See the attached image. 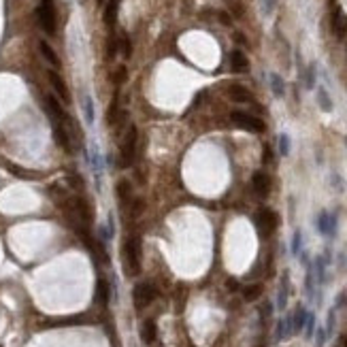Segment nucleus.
Instances as JSON below:
<instances>
[{
	"label": "nucleus",
	"instance_id": "nucleus-19",
	"mask_svg": "<svg viewBox=\"0 0 347 347\" xmlns=\"http://www.w3.org/2000/svg\"><path fill=\"white\" fill-rule=\"evenodd\" d=\"M230 62H232V68H234V70H247V68H249L247 58H245L241 51H232Z\"/></svg>",
	"mask_w": 347,
	"mask_h": 347
},
{
	"label": "nucleus",
	"instance_id": "nucleus-22",
	"mask_svg": "<svg viewBox=\"0 0 347 347\" xmlns=\"http://www.w3.org/2000/svg\"><path fill=\"white\" fill-rule=\"evenodd\" d=\"M317 104L322 106V111H332V100H330V96H328V92L324 90V88H319L317 90Z\"/></svg>",
	"mask_w": 347,
	"mask_h": 347
},
{
	"label": "nucleus",
	"instance_id": "nucleus-14",
	"mask_svg": "<svg viewBox=\"0 0 347 347\" xmlns=\"http://www.w3.org/2000/svg\"><path fill=\"white\" fill-rule=\"evenodd\" d=\"M47 106H49V113H51V117L56 119V122H66L68 119L64 109H62V104L56 100V96H47Z\"/></svg>",
	"mask_w": 347,
	"mask_h": 347
},
{
	"label": "nucleus",
	"instance_id": "nucleus-3",
	"mask_svg": "<svg viewBox=\"0 0 347 347\" xmlns=\"http://www.w3.org/2000/svg\"><path fill=\"white\" fill-rule=\"evenodd\" d=\"M37 15H39L41 28L47 34H56V7H54L51 0H43L37 9Z\"/></svg>",
	"mask_w": 347,
	"mask_h": 347
},
{
	"label": "nucleus",
	"instance_id": "nucleus-18",
	"mask_svg": "<svg viewBox=\"0 0 347 347\" xmlns=\"http://www.w3.org/2000/svg\"><path fill=\"white\" fill-rule=\"evenodd\" d=\"M115 192H117V198L122 200V202H126V200L130 198V192H132V188H130V181H128V179H119L117 185H115Z\"/></svg>",
	"mask_w": 347,
	"mask_h": 347
},
{
	"label": "nucleus",
	"instance_id": "nucleus-8",
	"mask_svg": "<svg viewBox=\"0 0 347 347\" xmlns=\"http://www.w3.org/2000/svg\"><path fill=\"white\" fill-rule=\"evenodd\" d=\"M288 298H290V275L283 273L281 283H279V292H277V309L279 311L288 307Z\"/></svg>",
	"mask_w": 347,
	"mask_h": 347
},
{
	"label": "nucleus",
	"instance_id": "nucleus-36",
	"mask_svg": "<svg viewBox=\"0 0 347 347\" xmlns=\"http://www.w3.org/2000/svg\"><path fill=\"white\" fill-rule=\"evenodd\" d=\"M96 3H98V5H104V0H96Z\"/></svg>",
	"mask_w": 347,
	"mask_h": 347
},
{
	"label": "nucleus",
	"instance_id": "nucleus-23",
	"mask_svg": "<svg viewBox=\"0 0 347 347\" xmlns=\"http://www.w3.org/2000/svg\"><path fill=\"white\" fill-rule=\"evenodd\" d=\"M315 313H311V311H309V313H307V322H305V337L311 341V339H313V334H315Z\"/></svg>",
	"mask_w": 347,
	"mask_h": 347
},
{
	"label": "nucleus",
	"instance_id": "nucleus-31",
	"mask_svg": "<svg viewBox=\"0 0 347 347\" xmlns=\"http://www.w3.org/2000/svg\"><path fill=\"white\" fill-rule=\"evenodd\" d=\"M230 96H232L234 100H247V98H249L247 92H245L243 88H238V86H232V88H230Z\"/></svg>",
	"mask_w": 347,
	"mask_h": 347
},
{
	"label": "nucleus",
	"instance_id": "nucleus-27",
	"mask_svg": "<svg viewBox=\"0 0 347 347\" xmlns=\"http://www.w3.org/2000/svg\"><path fill=\"white\" fill-rule=\"evenodd\" d=\"M283 339H288V334H285V319L279 317L277 326H275V341H283Z\"/></svg>",
	"mask_w": 347,
	"mask_h": 347
},
{
	"label": "nucleus",
	"instance_id": "nucleus-34",
	"mask_svg": "<svg viewBox=\"0 0 347 347\" xmlns=\"http://www.w3.org/2000/svg\"><path fill=\"white\" fill-rule=\"evenodd\" d=\"M124 79H126V68H119V70H117V79H115V81H117V83H122Z\"/></svg>",
	"mask_w": 347,
	"mask_h": 347
},
{
	"label": "nucleus",
	"instance_id": "nucleus-12",
	"mask_svg": "<svg viewBox=\"0 0 347 347\" xmlns=\"http://www.w3.org/2000/svg\"><path fill=\"white\" fill-rule=\"evenodd\" d=\"M307 313H309V311H307L303 305H298V307L294 309V313H292V328H294V334H296V332H303L305 322H307Z\"/></svg>",
	"mask_w": 347,
	"mask_h": 347
},
{
	"label": "nucleus",
	"instance_id": "nucleus-16",
	"mask_svg": "<svg viewBox=\"0 0 347 347\" xmlns=\"http://www.w3.org/2000/svg\"><path fill=\"white\" fill-rule=\"evenodd\" d=\"M119 3H122V0H109V3H106V9H104V23L106 26H113L115 23V19H117V9H119Z\"/></svg>",
	"mask_w": 347,
	"mask_h": 347
},
{
	"label": "nucleus",
	"instance_id": "nucleus-13",
	"mask_svg": "<svg viewBox=\"0 0 347 347\" xmlns=\"http://www.w3.org/2000/svg\"><path fill=\"white\" fill-rule=\"evenodd\" d=\"M54 137H56L60 147H64L66 151H70V139H68V132H66V128L62 126V122H54Z\"/></svg>",
	"mask_w": 347,
	"mask_h": 347
},
{
	"label": "nucleus",
	"instance_id": "nucleus-9",
	"mask_svg": "<svg viewBox=\"0 0 347 347\" xmlns=\"http://www.w3.org/2000/svg\"><path fill=\"white\" fill-rule=\"evenodd\" d=\"M49 83L54 86V90H56V94L60 98H62L64 102H68L70 100V94H68V88H66V83H64V79L60 77L56 70H49Z\"/></svg>",
	"mask_w": 347,
	"mask_h": 347
},
{
	"label": "nucleus",
	"instance_id": "nucleus-15",
	"mask_svg": "<svg viewBox=\"0 0 347 347\" xmlns=\"http://www.w3.org/2000/svg\"><path fill=\"white\" fill-rule=\"evenodd\" d=\"M39 49H41V54H43V58L49 62L51 66H56V68H60V58H58V54L54 51V47L47 43V41H41L39 43Z\"/></svg>",
	"mask_w": 347,
	"mask_h": 347
},
{
	"label": "nucleus",
	"instance_id": "nucleus-5",
	"mask_svg": "<svg viewBox=\"0 0 347 347\" xmlns=\"http://www.w3.org/2000/svg\"><path fill=\"white\" fill-rule=\"evenodd\" d=\"M317 230H319V234L332 238L337 234V215L328 213V211H322L317 215Z\"/></svg>",
	"mask_w": 347,
	"mask_h": 347
},
{
	"label": "nucleus",
	"instance_id": "nucleus-25",
	"mask_svg": "<svg viewBox=\"0 0 347 347\" xmlns=\"http://www.w3.org/2000/svg\"><path fill=\"white\" fill-rule=\"evenodd\" d=\"M271 88H273V92H275V96H283V90H285V86H283V79L279 77V75H271Z\"/></svg>",
	"mask_w": 347,
	"mask_h": 347
},
{
	"label": "nucleus",
	"instance_id": "nucleus-29",
	"mask_svg": "<svg viewBox=\"0 0 347 347\" xmlns=\"http://www.w3.org/2000/svg\"><path fill=\"white\" fill-rule=\"evenodd\" d=\"M266 181H269V179H264V175H260V173L254 177V185L258 188V192H260V194H264V192H266V188H269V185H266Z\"/></svg>",
	"mask_w": 347,
	"mask_h": 347
},
{
	"label": "nucleus",
	"instance_id": "nucleus-35",
	"mask_svg": "<svg viewBox=\"0 0 347 347\" xmlns=\"http://www.w3.org/2000/svg\"><path fill=\"white\" fill-rule=\"evenodd\" d=\"M307 88H313V68H309V75H307Z\"/></svg>",
	"mask_w": 347,
	"mask_h": 347
},
{
	"label": "nucleus",
	"instance_id": "nucleus-32",
	"mask_svg": "<svg viewBox=\"0 0 347 347\" xmlns=\"http://www.w3.org/2000/svg\"><path fill=\"white\" fill-rule=\"evenodd\" d=\"M143 207H145V202H143L141 198H137V200L132 202V218H141Z\"/></svg>",
	"mask_w": 347,
	"mask_h": 347
},
{
	"label": "nucleus",
	"instance_id": "nucleus-33",
	"mask_svg": "<svg viewBox=\"0 0 347 347\" xmlns=\"http://www.w3.org/2000/svg\"><path fill=\"white\" fill-rule=\"evenodd\" d=\"M122 45H124V58H130V54H132V47H130V41H128V39H122Z\"/></svg>",
	"mask_w": 347,
	"mask_h": 347
},
{
	"label": "nucleus",
	"instance_id": "nucleus-21",
	"mask_svg": "<svg viewBox=\"0 0 347 347\" xmlns=\"http://www.w3.org/2000/svg\"><path fill=\"white\" fill-rule=\"evenodd\" d=\"M290 251H292V256H301L303 254V232L301 230H294L292 243H290Z\"/></svg>",
	"mask_w": 347,
	"mask_h": 347
},
{
	"label": "nucleus",
	"instance_id": "nucleus-1",
	"mask_svg": "<svg viewBox=\"0 0 347 347\" xmlns=\"http://www.w3.org/2000/svg\"><path fill=\"white\" fill-rule=\"evenodd\" d=\"M124 256V271L128 277H137L141 273V258H143V243L139 236H128L122 247Z\"/></svg>",
	"mask_w": 347,
	"mask_h": 347
},
{
	"label": "nucleus",
	"instance_id": "nucleus-10",
	"mask_svg": "<svg viewBox=\"0 0 347 347\" xmlns=\"http://www.w3.org/2000/svg\"><path fill=\"white\" fill-rule=\"evenodd\" d=\"M94 298L98 301L100 307H106L111 301V283L104 281V279H98L96 281V294H94Z\"/></svg>",
	"mask_w": 347,
	"mask_h": 347
},
{
	"label": "nucleus",
	"instance_id": "nucleus-30",
	"mask_svg": "<svg viewBox=\"0 0 347 347\" xmlns=\"http://www.w3.org/2000/svg\"><path fill=\"white\" fill-rule=\"evenodd\" d=\"M279 153H281V155H288V153H290V137H288V135H281V137H279Z\"/></svg>",
	"mask_w": 347,
	"mask_h": 347
},
{
	"label": "nucleus",
	"instance_id": "nucleus-11",
	"mask_svg": "<svg viewBox=\"0 0 347 347\" xmlns=\"http://www.w3.org/2000/svg\"><path fill=\"white\" fill-rule=\"evenodd\" d=\"M315 285H317V281H315V273H313V264H307V275H305V294H307V298L309 301H313L315 298Z\"/></svg>",
	"mask_w": 347,
	"mask_h": 347
},
{
	"label": "nucleus",
	"instance_id": "nucleus-4",
	"mask_svg": "<svg viewBox=\"0 0 347 347\" xmlns=\"http://www.w3.org/2000/svg\"><path fill=\"white\" fill-rule=\"evenodd\" d=\"M137 141H139V130L135 124H130L128 128V135H126V141L122 145V166H130L135 162V155H137Z\"/></svg>",
	"mask_w": 347,
	"mask_h": 347
},
{
	"label": "nucleus",
	"instance_id": "nucleus-20",
	"mask_svg": "<svg viewBox=\"0 0 347 347\" xmlns=\"http://www.w3.org/2000/svg\"><path fill=\"white\" fill-rule=\"evenodd\" d=\"M334 326H337V309L330 307V309H328V315H326V326H324L326 337H328V339L334 334Z\"/></svg>",
	"mask_w": 347,
	"mask_h": 347
},
{
	"label": "nucleus",
	"instance_id": "nucleus-24",
	"mask_svg": "<svg viewBox=\"0 0 347 347\" xmlns=\"http://www.w3.org/2000/svg\"><path fill=\"white\" fill-rule=\"evenodd\" d=\"M75 205H77V209H79V215L83 218V222H92V211H90V207H88V202L83 200V198H77Z\"/></svg>",
	"mask_w": 347,
	"mask_h": 347
},
{
	"label": "nucleus",
	"instance_id": "nucleus-6",
	"mask_svg": "<svg viewBox=\"0 0 347 347\" xmlns=\"http://www.w3.org/2000/svg\"><path fill=\"white\" fill-rule=\"evenodd\" d=\"M139 337H141V341L145 343V345H153L155 341H158V324H155L153 317H147V319L141 322Z\"/></svg>",
	"mask_w": 347,
	"mask_h": 347
},
{
	"label": "nucleus",
	"instance_id": "nucleus-2",
	"mask_svg": "<svg viewBox=\"0 0 347 347\" xmlns=\"http://www.w3.org/2000/svg\"><path fill=\"white\" fill-rule=\"evenodd\" d=\"M155 298H158V290L149 281H139L132 288V305L137 311H145Z\"/></svg>",
	"mask_w": 347,
	"mask_h": 347
},
{
	"label": "nucleus",
	"instance_id": "nucleus-26",
	"mask_svg": "<svg viewBox=\"0 0 347 347\" xmlns=\"http://www.w3.org/2000/svg\"><path fill=\"white\" fill-rule=\"evenodd\" d=\"M313 341H315V347H324V345H326L328 337H326V330H324V326H317V328H315Z\"/></svg>",
	"mask_w": 347,
	"mask_h": 347
},
{
	"label": "nucleus",
	"instance_id": "nucleus-28",
	"mask_svg": "<svg viewBox=\"0 0 347 347\" xmlns=\"http://www.w3.org/2000/svg\"><path fill=\"white\" fill-rule=\"evenodd\" d=\"M260 294H262V285H249V288H245V301H256Z\"/></svg>",
	"mask_w": 347,
	"mask_h": 347
},
{
	"label": "nucleus",
	"instance_id": "nucleus-17",
	"mask_svg": "<svg viewBox=\"0 0 347 347\" xmlns=\"http://www.w3.org/2000/svg\"><path fill=\"white\" fill-rule=\"evenodd\" d=\"M81 104H83V115H86V122H88V126H92L94 124V102H92L90 94H83Z\"/></svg>",
	"mask_w": 347,
	"mask_h": 347
},
{
	"label": "nucleus",
	"instance_id": "nucleus-7",
	"mask_svg": "<svg viewBox=\"0 0 347 347\" xmlns=\"http://www.w3.org/2000/svg\"><path fill=\"white\" fill-rule=\"evenodd\" d=\"M232 122H236L238 126H243L247 130H254V132H262L264 130V122L258 117H251L247 113H241V111H234L232 113Z\"/></svg>",
	"mask_w": 347,
	"mask_h": 347
}]
</instances>
